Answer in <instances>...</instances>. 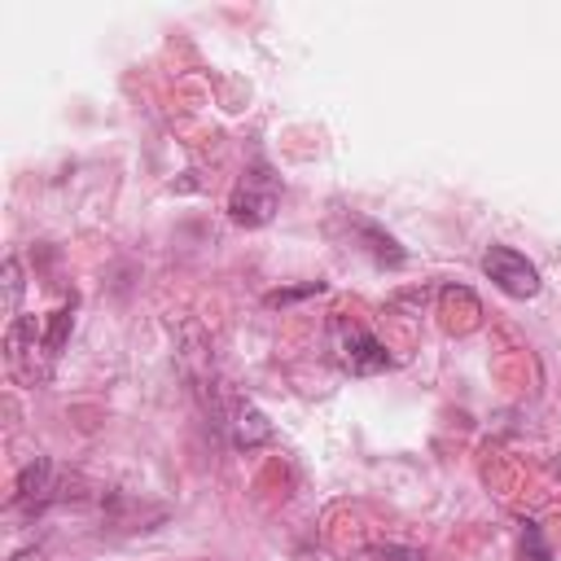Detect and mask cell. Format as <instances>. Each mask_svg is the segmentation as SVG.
Here are the masks:
<instances>
[{
  "label": "cell",
  "instance_id": "obj_1",
  "mask_svg": "<svg viewBox=\"0 0 561 561\" xmlns=\"http://www.w3.org/2000/svg\"><path fill=\"white\" fill-rule=\"evenodd\" d=\"M482 272H486V280L500 289V294H508V298H535L539 294V267L522 254V250H513V245H486V254H482Z\"/></svg>",
  "mask_w": 561,
  "mask_h": 561
},
{
  "label": "cell",
  "instance_id": "obj_2",
  "mask_svg": "<svg viewBox=\"0 0 561 561\" xmlns=\"http://www.w3.org/2000/svg\"><path fill=\"white\" fill-rule=\"evenodd\" d=\"M276 202H280V188H276V175H267L263 167L259 171H245L228 197V215L241 224V228H263L272 215H276Z\"/></svg>",
  "mask_w": 561,
  "mask_h": 561
},
{
  "label": "cell",
  "instance_id": "obj_3",
  "mask_svg": "<svg viewBox=\"0 0 561 561\" xmlns=\"http://www.w3.org/2000/svg\"><path fill=\"white\" fill-rule=\"evenodd\" d=\"M333 351H337L342 368H346V373H355V377H368V373L390 368L386 346H381L364 324H355V320H346V316H337V320H333Z\"/></svg>",
  "mask_w": 561,
  "mask_h": 561
},
{
  "label": "cell",
  "instance_id": "obj_4",
  "mask_svg": "<svg viewBox=\"0 0 561 561\" xmlns=\"http://www.w3.org/2000/svg\"><path fill=\"white\" fill-rule=\"evenodd\" d=\"M48 478H53V460H48V456L26 460V469L18 473V486H13V504H18V508L39 504V500L48 495Z\"/></svg>",
  "mask_w": 561,
  "mask_h": 561
},
{
  "label": "cell",
  "instance_id": "obj_5",
  "mask_svg": "<svg viewBox=\"0 0 561 561\" xmlns=\"http://www.w3.org/2000/svg\"><path fill=\"white\" fill-rule=\"evenodd\" d=\"M267 438H272V421L254 403H237V412H232V443L250 451V447H259Z\"/></svg>",
  "mask_w": 561,
  "mask_h": 561
},
{
  "label": "cell",
  "instance_id": "obj_6",
  "mask_svg": "<svg viewBox=\"0 0 561 561\" xmlns=\"http://www.w3.org/2000/svg\"><path fill=\"white\" fill-rule=\"evenodd\" d=\"M35 337H39L35 316H18V320H9V329H4V355H9L13 368H22L26 351H35Z\"/></svg>",
  "mask_w": 561,
  "mask_h": 561
},
{
  "label": "cell",
  "instance_id": "obj_7",
  "mask_svg": "<svg viewBox=\"0 0 561 561\" xmlns=\"http://www.w3.org/2000/svg\"><path fill=\"white\" fill-rule=\"evenodd\" d=\"M355 228H359V232H364V241H368V250H373V254H377V259H381V263H390V267H399V263H403V259H408V254H403V250H399V241H394V237H390V232H381V228H377V224H368V219H359V224H355Z\"/></svg>",
  "mask_w": 561,
  "mask_h": 561
},
{
  "label": "cell",
  "instance_id": "obj_8",
  "mask_svg": "<svg viewBox=\"0 0 561 561\" xmlns=\"http://www.w3.org/2000/svg\"><path fill=\"white\" fill-rule=\"evenodd\" d=\"M70 324H75V298H70L66 307H57V311H53V320H48V329H44V351H48V355H57V351L66 346Z\"/></svg>",
  "mask_w": 561,
  "mask_h": 561
},
{
  "label": "cell",
  "instance_id": "obj_9",
  "mask_svg": "<svg viewBox=\"0 0 561 561\" xmlns=\"http://www.w3.org/2000/svg\"><path fill=\"white\" fill-rule=\"evenodd\" d=\"M0 285H4V302H0V311H4L9 320H18V302H22V263H18V259H4Z\"/></svg>",
  "mask_w": 561,
  "mask_h": 561
},
{
  "label": "cell",
  "instance_id": "obj_10",
  "mask_svg": "<svg viewBox=\"0 0 561 561\" xmlns=\"http://www.w3.org/2000/svg\"><path fill=\"white\" fill-rule=\"evenodd\" d=\"M320 289H324L320 280H307V285H298V289H276V294H267V307H285V302L311 298V294H320Z\"/></svg>",
  "mask_w": 561,
  "mask_h": 561
},
{
  "label": "cell",
  "instance_id": "obj_11",
  "mask_svg": "<svg viewBox=\"0 0 561 561\" xmlns=\"http://www.w3.org/2000/svg\"><path fill=\"white\" fill-rule=\"evenodd\" d=\"M522 557H526V561H548V548H543V539H539V526H535V522H526V535H522Z\"/></svg>",
  "mask_w": 561,
  "mask_h": 561
},
{
  "label": "cell",
  "instance_id": "obj_12",
  "mask_svg": "<svg viewBox=\"0 0 561 561\" xmlns=\"http://www.w3.org/2000/svg\"><path fill=\"white\" fill-rule=\"evenodd\" d=\"M9 561H44V552H39V548H22V552H13Z\"/></svg>",
  "mask_w": 561,
  "mask_h": 561
}]
</instances>
